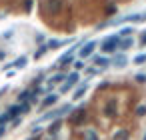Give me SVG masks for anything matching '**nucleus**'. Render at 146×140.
I'll use <instances>...</instances> for the list:
<instances>
[{
    "mask_svg": "<svg viewBox=\"0 0 146 140\" xmlns=\"http://www.w3.org/2000/svg\"><path fill=\"white\" fill-rule=\"evenodd\" d=\"M116 46H118V36H110V38L102 44V50H104V52H112V50H116Z\"/></svg>",
    "mask_w": 146,
    "mask_h": 140,
    "instance_id": "1",
    "label": "nucleus"
},
{
    "mask_svg": "<svg viewBox=\"0 0 146 140\" xmlns=\"http://www.w3.org/2000/svg\"><path fill=\"white\" fill-rule=\"evenodd\" d=\"M92 48H94V44H88V46H86V48L82 50V56H88V54L92 52Z\"/></svg>",
    "mask_w": 146,
    "mask_h": 140,
    "instance_id": "2",
    "label": "nucleus"
},
{
    "mask_svg": "<svg viewBox=\"0 0 146 140\" xmlns=\"http://www.w3.org/2000/svg\"><path fill=\"white\" fill-rule=\"evenodd\" d=\"M142 62H146V54H140L138 58H134V64H142Z\"/></svg>",
    "mask_w": 146,
    "mask_h": 140,
    "instance_id": "3",
    "label": "nucleus"
},
{
    "mask_svg": "<svg viewBox=\"0 0 146 140\" xmlns=\"http://www.w3.org/2000/svg\"><path fill=\"white\" fill-rule=\"evenodd\" d=\"M54 102H56V96H50V98L44 100V106H50V104H54Z\"/></svg>",
    "mask_w": 146,
    "mask_h": 140,
    "instance_id": "4",
    "label": "nucleus"
},
{
    "mask_svg": "<svg viewBox=\"0 0 146 140\" xmlns=\"http://www.w3.org/2000/svg\"><path fill=\"white\" fill-rule=\"evenodd\" d=\"M142 114H146V106H140L138 108V116H142Z\"/></svg>",
    "mask_w": 146,
    "mask_h": 140,
    "instance_id": "5",
    "label": "nucleus"
},
{
    "mask_svg": "<svg viewBox=\"0 0 146 140\" xmlns=\"http://www.w3.org/2000/svg\"><path fill=\"white\" fill-rule=\"evenodd\" d=\"M126 136H128V132H120L118 134V140H126Z\"/></svg>",
    "mask_w": 146,
    "mask_h": 140,
    "instance_id": "6",
    "label": "nucleus"
},
{
    "mask_svg": "<svg viewBox=\"0 0 146 140\" xmlns=\"http://www.w3.org/2000/svg\"><path fill=\"white\" fill-rule=\"evenodd\" d=\"M136 80H138V82H144V80H146V76H144V74H140V76H136Z\"/></svg>",
    "mask_w": 146,
    "mask_h": 140,
    "instance_id": "7",
    "label": "nucleus"
},
{
    "mask_svg": "<svg viewBox=\"0 0 146 140\" xmlns=\"http://www.w3.org/2000/svg\"><path fill=\"white\" fill-rule=\"evenodd\" d=\"M144 140H146V136H144Z\"/></svg>",
    "mask_w": 146,
    "mask_h": 140,
    "instance_id": "8",
    "label": "nucleus"
}]
</instances>
